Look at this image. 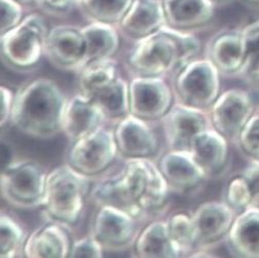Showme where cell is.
I'll return each mask as SVG.
<instances>
[{"instance_id": "obj_12", "label": "cell", "mask_w": 259, "mask_h": 258, "mask_svg": "<svg viewBox=\"0 0 259 258\" xmlns=\"http://www.w3.org/2000/svg\"><path fill=\"white\" fill-rule=\"evenodd\" d=\"M85 52L81 27L61 24L50 28L45 56L55 68L78 73L85 65Z\"/></svg>"}, {"instance_id": "obj_36", "label": "cell", "mask_w": 259, "mask_h": 258, "mask_svg": "<svg viewBox=\"0 0 259 258\" xmlns=\"http://www.w3.org/2000/svg\"><path fill=\"white\" fill-rule=\"evenodd\" d=\"M80 0H37L36 8L40 13L54 18H64L78 9Z\"/></svg>"}, {"instance_id": "obj_13", "label": "cell", "mask_w": 259, "mask_h": 258, "mask_svg": "<svg viewBox=\"0 0 259 258\" xmlns=\"http://www.w3.org/2000/svg\"><path fill=\"white\" fill-rule=\"evenodd\" d=\"M170 150H189L192 138L212 127L208 110L191 107L175 101L159 121Z\"/></svg>"}, {"instance_id": "obj_7", "label": "cell", "mask_w": 259, "mask_h": 258, "mask_svg": "<svg viewBox=\"0 0 259 258\" xmlns=\"http://www.w3.org/2000/svg\"><path fill=\"white\" fill-rule=\"evenodd\" d=\"M221 78L209 59H194L172 78L175 101L208 110L221 94Z\"/></svg>"}, {"instance_id": "obj_3", "label": "cell", "mask_w": 259, "mask_h": 258, "mask_svg": "<svg viewBox=\"0 0 259 258\" xmlns=\"http://www.w3.org/2000/svg\"><path fill=\"white\" fill-rule=\"evenodd\" d=\"M68 100L55 80L44 76L31 79L16 93L11 123L31 138L52 139L63 134Z\"/></svg>"}, {"instance_id": "obj_14", "label": "cell", "mask_w": 259, "mask_h": 258, "mask_svg": "<svg viewBox=\"0 0 259 258\" xmlns=\"http://www.w3.org/2000/svg\"><path fill=\"white\" fill-rule=\"evenodd\" d=\"M205 55L222 77L240 78L246 61V50L242 28L221 29L210 37Z\"/></svg>"}, {"instance_id": "obj_22", "label": "cell", "mask_w": 259, "mask_h": 258, "mask_svg": "<svg viewBox=\"0 0 259 258\" xmlns=\"http://www.w3.org/2000/svg\"><path fill=\"white\" fill-rule=\"evenodd\" d=\"M167 25L194 33L205 28L215 15L211 0H163Z\"/></svg>"}, {"instance_id": "obj_33", "label": "cell", "mask_w": 259, "mask_h": 258, "mask_svg": "<svg viewBox=\"0 0 259 258\" xmlns=\"http://www.w3.org/2000/svg\"><path fill=\"white\" fill-rule=\"evenodd\" d=\"M235 145L249 160H259V112L247 122Z\"/></svg>"}, {"instance_id": "obj_26", "label": "cell", "mask_w": 259, "mask_h": 258, "mask_svg": "<svg viewBox=\"0 0 259 258\" xmlns=\"http://www.w3.org/2000/svg\"><path fill=\"white\" fill-rule=\"evenodd\" d=\"M107 122L116 124L130 113L128 81L119 75L109 84L91 96Z\"/></svg>"}, {"instance_id": "obj_21", "label": "cell", "mask_w": 259, "mask_h": 258, "mask_svg": "<svg viewBox=\"0 0 259 258\" xmlns=\"http://www.w3.org/2000/svg\"><path fill=\"white\" fill-rule=\"evenodd\" d=\"M72 240L65 225L47 220L29 234L24 249L27 258H68Z\"/></svg>"}, {"instance_id": "obj_18", "label": "cell", "mask_w": 259, "mask_h": 258, "mask_svg": "<svg viewBox=\"0 0 259 258\" xmlns=\"http://www.w3.org/2000/svg\"><path fill=\"white\" fill-rule=\"evenodd\" d=\"M230 141L213 127L191 140L189 151L209 179L223 176L230 165Z\"/></svg>"}, {"instance_id": "obj_4", "label": "cell", "mask_w": 259, "mask_h": 258, "mask_svg": "<svg viewBox=\"0 0 259 258\" xmlns=\"http://www.w3.org/2000/svg\"><path fill=\"white\" fill-rule=\"evenodd\" d=\"M92 179L67 163L51 170L47 179L44 214L47 220L70 228L81 217L92 189Z\"/></svg>"}, {"instance_id": "obj_6", "label": "cell", "mask_w": 259, "mask_h": 258, "mask_svg": "<svg viewBox=\"0 0 259 258\" xmlns=\"http://www.w3.org/2000/svg\"><path fill=\"white\" fill-rule=\"evenodd\" d=\"M49 172L32 158H17L8 162L0 175V192L11 206L32 210L42 208Z\"/></svg>"}, {"instance_id": "obj_31", "label": "cell", "mask_w": 259, "mask_h": 258, "mask_svg": "<svg viewBox=\"0 0 259 258\" xmlns=\"http://www.w3.org/2000/svg\"><path fill=\"white\" fill-rule=\"evenodd\" d=\"M242 31L246 61L240 78L253 84H259V19L244 26Z\"/></svg>"}, {"instance_id": "obj_37", "label": "cell", "mask_w": 259, "mask_h": 258, "mask_svg": "<svg viewBox=\"0 0 259 258\" xmlns=\"http://www.w3.org/2000/svg\"><path fill=\"white\" fill-rule=\"evenodd\" d=\"M248 181L252 195V207L259 208V160H249L241 172Z\"/></svg>"}, {"instance_id": "obj_35", "label": "cell", "mask_w": 259, "mask_h": 258, "mask_svg": "<svg viewBox=\"0 0 259 258\" xmlns=\"http://www.w3.org/2000/svg\"><path fill=\"white\" fill-rule=\"evenodd\" d=\"M105 250L91 234L72 242L68 258H102Z\"/></svg>"}, {"instance_id": "obj_25", "label": "cell", "mask_w": 259, "mask_h": 258, "mask_svg": "<svg viewBox=\"0 0 259 258\" xmlns=\"http://www.w3.org/2000/svg\"><path fill=\"white\" fill-rule=\"evenodd\" d=\"M81 29L87 46L85 65L93 61L114 58L120 47V32L115 25L89 22Z\"/></svg>"}, {"instance_id": "obj_39", "label": "cell", "mask_w": 259, "mask_h": 258, "mask_svg": "<svg viewBox=\"0 0 259 258\" xmlns=\"http://www.w3.org/2000/svg\"><path fill=\"white\" fill-rule=\"evenodd\" d=\"M19 4H21L24 7H28V6H32V5H36L37 0H16Z\"/></svg>"}, {"instance_id": "obj_29", "label": "cell", "mask_w": 259, "mask_h": 258, "mask_svg": "<svg viewBox=\"0 0 259 258\" xmlns=\"http://www.w3.org/2000/svg\"><path fill=\"white\" fill-rule=\"evenodd\" d=\"M29 234L12 215L2 212L0 216V257H24V249Z\"/></svg>"}, {"instance_id": "obj_38", "label": "cell", "mask_w": 259, "mask_h": 258, "mask_svg": "<svg viewBox=\"0 0 259 258\" xmlns=\"http://www.w3.org/2000/svg\"><path fill=\"white\" fill-rule=\"evenodd\" d=\"M16 94L6 85L0 88V125L4 128L11 123Z\"/></svg>"}, {"instance_id": "obj_5", "label": "cell", "mask_w": 259, "mask_h": 258, "mask_svg": "<svg viewBox=\"0 0 259 258\" xmlns=\"http://www.w3.org/2000/svg\"><path fill=\"white\" fill-rule=\"evenodd\" d=\"M49 30L42 14H27L17 27L0 35V57L4 65L16 73L33 71L46 57Z\"/></svg>"}, {"instance_id": "obj_32", "label": "cell", "mask_w": 259, "mask_h": 258, "mask_svg": "<svg viewBox=\"0 0 259 258\" xmlns=\"http://www.w3.org/2000/svg\"><path fill=\"white\" fill-rule=\"evenodd\" d=\"M223 201L237 214L252 207V195L245 176L240 173L229 179L224 188Z\"/></svg>"}, {"instance_id": "obj_8", "label": "cell", "mask_w": 259, "mask_h": 258, "mask_svg": "<svg viewBox=\"0 0 259 258\" xmlns=\"http://www.w3.org/2000/svg\"><path fill=\"white\" fill-rule=\"evenodd\" d=\"M119 155L114 128L101 125L71 143L67 164L90 179L103 176Z\"/></svg>"}, {"instance_id": "obj_23", "label": "cell", "mask_w": 259, "mask_h": 258, "mask_svg": "<svg viewBox=\"0 0 259 258\" xmlns=\"http://www.w3.org/2000/svg\"><path fill=\"white\" fill-rule=\"evenodd\" d=\"M224 243L236 257L259 258V208L250 207L237 214Z\"/></svg>"}, {"instance_id": "obj_28", "label": "cell", "mask_w": 259, "mask_h": 258, "mask_svg": "<svg viewBox=\"0 0 259 258\" xmlns=\"http://www.w3.org/2000/svg\"><path fill=\"white\" fill-rule=\"evenodd\" d=\"M134 0H80L79 11L89 22L117 26Z\"/></svg>"}, {"instance_id": "obj_19", "label": "cell", "mask_w": 259, "mask_h": 258, "mask_svg": "<svg viewBox=\"0 0 259 258\" xmlns=\"http://www.w3.org/2000/svg\"><path fill=\"white\" fill-rule=\"evenodd\" d=\"M165 25L167 20L163 0H134L116 27L121 36L135 42Z\"/></svg>"}, {"instance_id": "obj_34", "label": "cell", "mask_w": 259, "mask_h": 258, "mask_svg": "<svg viewBox=\"0 0 259 258\" xmlns=\"http://www.w3.org/2000/svg\"><path fill=\"white\" fill-rule=\"evenodd\" d=\"M0 10H2L0 35L17 27L27 15L25 14V7L16 0H0Z\"/></svg>"}, {"instance_id": "obj_41", "label": "cell", "mask_w": 259, "mask_h": 258, "mask_svg": "<svg viewBox=\"0 0 259 258\" xmlns=\"http://www.w3.org/2000/svg\"><path fill=\"white\" fill-rule=\"evenodd\" d=\"M248 3H252V4H259V0H246Z\"/></svg>"}, {"instance_id": "obj_40", "label": "cell", "mask_w": 259, "mask_h": 258, "mask_svg": "<svg viewBox=\"0 0 259 258\" xmlns=\"http://www.w3.org/2000/svg\"><path fill=\"white\" fill-rule=\"evenodd\" d=\"M211 2L215 5V6H221V5H225L229 4L232 0H211Z\"/></svg>"}, {"instance_id": "obj_30", "label": "cell", "mask_w": 259, "mask_h": 258, "mask_svg": "<svg viewBox=\"0 0 259 258\" xmlns=\"http://www.w3.org/2000/svg\"><path fill=\"white\" fill-rule=\"evenodd\" d=\"M171 238L181 257H189L198 248L197 234L194 230L191 214L176 212L168 218Z\"/></svg>"}, {"instance_id": "obj_11", "label": "cell", "mask_w": 259, "mask_h": 258, "mask_svg": "<svg viewBox=\"0 0 259 258\" xmlns=\"http://www.w3.org/2000/svg\"><path fill=\"white\" fill-rule=\"evenodd\" d=\"M130 112L149 122L160 121L175 102L172 84L163 76H132Z\"/></svg>"}, {"instance_id": "obj_20", "label": "cell", "mask_w": 259, "mask_h": 258, "mask_svg": "<svg viewBox=\"0 0 259 258\" xmlns=\"http://www.w3.org/2000/svg\"><path fill=\"white\" fill-rule=\"evenodd\" d=\"M106 118L95 101L78 92L68 100L63 121V134L71 143L106 124Z\"/></svg>"}, {"instance_id": "obj_42", "label": "cell", "mask_w": 259, "mask_h": 258, "mask_svg": "<svg viewBox=\"0 0 259 258\" xmlns=\"http://www.w3.org/2000/svg\"><path fill=\"white\" fill-rule=\"evenodd\" d=\"M256 111H257V112H259V104L257 105V110H256Z\"/></svg>"}, {"instance_id": "obj_27", "label": "cell", "mask_w": 259, "mask_h": 258, "mask_svg": "<svg viewBox=\"0 0 259 258\" xmlns=\"http://www.w3.org/2000/svg\"><path fill=\"white\" fill-rule=\"evenodd\" d=\"M79 92L88 97L112 82L118 74V63L114 58L88 63L77 73Z\"/></svg>"}, {"instance_id": "obj_17", "label": "cell", "mask_w": 259, "mask_h": 258, "mask_svg": "<svg viewBox=\"0 0 259 258\" xmlns=\"http://www.w3.org/2000/svg\"><path fill=\"white\" fill-rule=\"evenodd\" d=\"M119 155L123 158H152L159 141L151 122L130 113L114 127Z\"/></svg>"}, {"instance_id": "obj_9", "label": "cell", "mask_w": 259, "mask_h": 258, "mask_svg": "<svg viewBox=\"0 0 259 258\" xmlns=\"http://www.w3.org/2000/svg\"><path fill=\"white\" fill-rule=\"evenodd\" d=\"M90 234L98 241L105 252L118 253L133 246L144 225L127 212L112 206L98 207Z\"/></svg>"}, {"instance_id": "obj_1", "label": "cell", "mask_w": 259, "mask_h": 258, "mask_svg": "<svg viewBox=\"0 0 259 258\" xmlns=\"http://www.w3.org/2000/svg\"><path fill=\"white\" fill-rule=\"evenodd\" d=\"M170 195V188L152 158H123L116 173L104 174L97 180L90 199L97 207H116L145 222L164 213Z\"/></svg>"}, {"instance_id": "obj_16", "label": "cell", "mask_w": 259, "mask_h": 258, "mask_svg": "<svg viewBox=\"0 0 259 258\" xmlns=\"http://www.w3.org/2000/svg\"><path fill=\"white\" fill-rule=\"evenodd\" d=\"M236 216L237 212L223 200L208 201L199 205L191 213L197 234V250H211L224 242L233 227Z\"/></svg>"}, {"instance_id": "obj_2", "label": "cell", "mask_w": 259, "mask_h": 258, "mask_svg": "<svg viewBox=\"0 0 259 258\" xmlns=\"http://www.w3.org/2000/svg\"><path fill=\"white\" fill-rule=\"evenodd\" d=\"M203 51L194 33L165 25L154 33L134 42L126 56L125 66L132 76L173 78Z\"/></svg>"}, {"instance_id": "obj_24", "label": "cell", "mask_w": 259, "mask_h": 258, "mask_svg": "<svg viewBox=\"0 0 259 258\" xmlns=\"http://www.w3.org/2000/svg\"><path fill=\"white\" fill-rule=\"evenodd\" d=\"M133 253L139 258H179L168 227L167 219H152L142 228Z\"/></svg>"}, {"instance_id": "obj_10", "label": "cell", "mask_w": 259, "mask_h": 258, "mask_svg": "<svg viewBox=\"0 0 259 258\" xmlns=\"http://www.w3.org/2000/svg\"><path fill=\"white\" fill-rule=\"evenodd\" d=\"M256 110L257 104L249 91L233 88L221 92L208 112L212 127L231 143L236 144Z\"/></svg>"}, {"instance_id": "obj_15", "label": "cell", "mask_w": 259, "mask_h": 258, "mask_svg": "<svg viewBox=\"0 0 259 258\" xmlns=\"http://www.w3.org/2000/svg\"><path fill=\"white\" fill-rule=\"evenodd\" d=\"M171 193L189 195L198 190L209 179L189 150H170L156 160Z\"/></svg>"}]
</instances>
